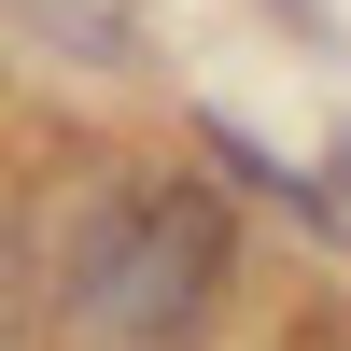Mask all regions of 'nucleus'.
<instances>
[{
    "label": "nucleus",
    "instance_id": "nucleus-1",
    "mask_svg": "<svg viewBox=\"0 0 351 351\" xmlns=\"http://www.w3.org/2000/svg\"><path fill=\"white\" fill-rule=\"evenodd\" d=\"M225 281H239L225 197L197 169H127L56 253V337L71 351H197Z\"/></svg>",
    "mask_w": 351,
    "mask_h": 351
},
{
    "label": "nucleus",
    "instance_id": "nucleus-2",
    "mask_svg": "<svg viewBox=\"0 0 351 351\" xmlns=\"http://www.w3.org/2000/svg\"><path fill=\"white\" fill-rule=\"evenodd\" d=\"M211 155H225V169H239V183H253V197H281V211H295V225H351V211H337V197H324V183H309V169H281V155H267V141H239V127H225V112H211Z\"/></svg>",
    "mask_w": 351,
    "mask_h": 351
}]
</instances>
